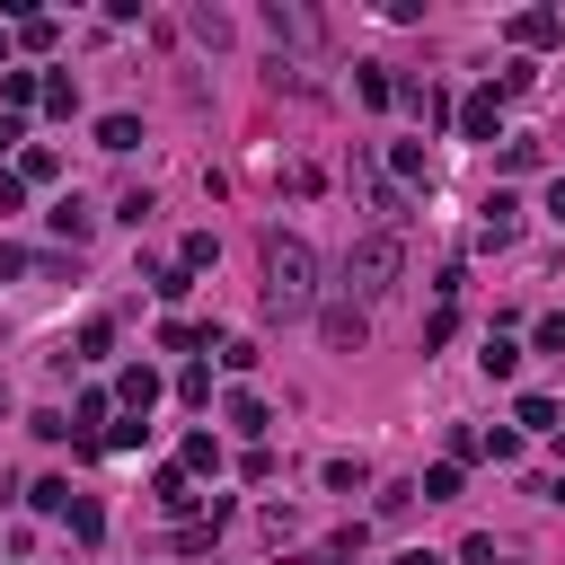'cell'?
<instances>
[{"mask_svg":"<svg viewBox=\"0 0 565 565\" xmlns=\"http://www.w3.org/2000/svg\"><path fill=\"white\" fill-rule=\"evenodd\" d=\"M62 521H71V539H97V530H106V512H97L88 494H71V512H62Z\"/></svg>","mask_w":565,"mask_h":565,"instance_id":"44dd1931","label":"cell"},{"mask_svg":"<svg viewBox=\"0 0 565 565\" xmlns=\"http://www.w3.org/2000/svg\"><path fill=\"white\" fill-rule=\"evenodd\" d=\"M212 468H221V441L194 433V441H185V477H212Z\"/></svg>","mask_w":565,"mask_h":565,"instance_id":"ffe728a7","label":"cell"},{"mask_svg":"<svg viewBox=\"0 0 565 565\" xmlns=\"http://www.w3.org/2000/svg\"><path fill=\"white\" fill-rule=\"evenodd\" d=\"M353 177H362V194H371V212H388V221H406V185L380 168V159H353Z\"/></svg>","mask_w":565,"mask_h":565,"instance_id":"277c9868","label":"cell"},{"mask_svg":"<svg viewBox=\"0 0 565 565\" xmlns=\"http://www.w3.org/2000/svg\"><path fill=\"white\" fill-rule=\"evenodd\" d=\"M459 132H468V141H494V132H503V97H494V88H477V97L459 106Z\"/></svg>","mask_w":565,"mask_h":565,"instance_id":"8992f818","label":"cell"},{"mask_svg":"<svg viewBox=\"0 0 565 565\" xmlns=\"http://www.w3.org/2000/svg\"><path fill=\"white\" fill-rule=\"evenodd\" d=\"M547 212H556V221H565V177H556V185H547Z\"/></svg>","mask_w":565,"mask_h":565,"instance_id":"836d02e7","label":"cell"},{"mask_svg":"<svg viewBox=\"0 0 565 565\" xmlns=\"http://www.w3.org/2000/svg\"><path fill=\"white\" fill-rule=\"evenodd\" d=\"M212 256H221V247H212V230H194V238H185V247H177V265H185V274H203V265H212Z\"/></svg>","mask_w":565,"mask_h":565,"instance_id":"603a6c76","label":"cell"},{"mask_svg":"<svg viewBox=\"0 0 565 565\" xmlns=\"http://www.w3.org/2000/svg\"><path fill=\"white\" fill-rule=\"evenodd\" d=\"M221 415H230L238 433H265V424H274V415H265V397H247V388H230V397H221Z\"/></svg>","mask_w":565,"mask_h":565,"instance_id":"7c38bea8","label":"cell"},{"mask_svg":"<svg viewBox=\"0 0 565 565\" xmlns=\"http://www.w3.org/2000/svg\"><path fill=\"white\" fill-rule=\"evenodd\" d=\"M512 230H521V203H512V194L494 185V194H486V212H477V238H486V247H503Z\"/></svg>","mask_w":565,"mask_h":565,"instance_id":"52a82bcc","label":"cell"},{"mask_svg":"<svg viewBox=\"0 0 565 565\" xmlns=\"http://www.w3.org/2000/svg\"><path fill=\"white\" fill-rule=\"evenodd\" d=\"M318 335H327L335 353H362V335H371V309H353V300H327V309H318Z\"/></svg>","mask_w":565,"mask_h":565,"instance_id":"3957f363","label":"cell"},{"mask_svg":"<svg viewBox=\"0 0 565 565\" xmlns=\"http://www.w3.org/2000/svg\"><path fill=\"white\" fill-rule=\"evenodd\" d=\"M18 141H26V124H18V115H0V150H18Z\"/></svg>","mask_w":565,"mask_h":565,"instance_id":"d6a6232c","label":"cell"},{"mask_svg":"<svg viewBox=\"0 0 565 565\" xmlns=\"http://www.w3.org/2000/svg\"><path fill=\"white\" fill-rule=\"evenodd\" d=\"M477 362H486V380H512V371H521V344H512V335H486Z\"/></svg>","mask_w":565,"mask_h":565,"instance_id":"9a60e30c","label":"cell"},{"mask_svg":"<svg viewBox=\"0 0 565 565\" xmlns=\"http://www.w3.org/2000/svg\"><path fill=\"white\" fill-rule=\"evenodd\" d=\"M106 344H115V318H88V327H79V353H88V362H97V353H106Z\"/></svg>","mask_w":565,"mask_h":565,"instance_id":"f1b7e54d","label":"cell"},{"mask_svg":"<svg viewBox=\"0 0 565 565\" xmlns=\"http://www.w3.org/2000/svg\"><path fill=\"white\" fill-rule=\"evenodd\" d=\"M265 26H274V35H291V44H309V35H318V18H309V9H282V0L265 9Z\"/></svg>","mask_w":565,"mask_h":565,"instance_id":"4fadbf2b","label":"cell"},{"mask_svg":"<svg viewBox=\"0 0 565 565\" xmlns=\"http://www.w3.org/2000/svg\"><path fill=\"white\" fill-rule=\"evenodd\" d=\"M521 424L530 433H556V397H521Z\"/></svg>","mask_w":565,"mask_h":565,"instance_id":"f546056e","label":"cell"},{"mask_svg":"<svg viewBox=\"0 0 565 565\" xmlns=\"http://www.w3.org/2000/svg\"><path fill=\"white\" fill-rule=\"evenodd\" d=\"M353 88H362V97H371V106H388V97H397V79H388V71H380V62H362V71H353Z\"/></svg>","mask_w":565,"mask_h":565,"instance_id":"e0dca14e","label":"cell"},{"mask_svg":"<svg viewBox=\"0 0 565 565\" xmlns=\"http://www.w3.org/2000/svg\"><path fill=\"white\" fill-rule=\"evenodd\" d=\"M388 177H397V185H433V159H424V141H388Z\"/></svg>","mask_w":565,"mask_h":565,"instance_id":"ba28073f","label":"cell"},{"mask_svg":"<svg viewBox=\"0 0 565 565\" xmlns=\"http://www.w3.org/2000/svg\"><path fill=\"white\" fill-rule=\"evenodd\" d=\"M503 35H512L521 53H539V44H556V35H565V18H556V9H521V18L503 26Z\"/></svg>","mask_w":565,"mask_h":565,"instance_id":"5b68a950","label":"cell"},{"mask_svg":"<svg viewBox=\"0 0 565 565\" xmlns=\"http://www.w3.org/2000/svg\"><path fill=\"white\" fill-rule=\"evenodd\" d=\"M539 353H565V309H547V318H539Z\"/></svg>","mask_w":565,"mask_h":565,"instance_id":"1f68e13d","label":"cell"},{"mask_svg":"<svg viewBox=\"0 0 565 565\" xmlns=\"http://www.w3.org/2000/svg\"><path fill=\"white\" fill-rule=\"evenodd\" d=\"M132 141H141L132 115H106V124H97V150H132Z\"/></svg>","mask_w":565,"mask_h":565,"instance_id":"ac0fdd59","label":"cell"},{"mask_svg":"<svg viewBox=\"0 0 565 565\" xmlns=\"http://www.w3.org/2000/svg\"><path fill=\"white\" fill-rule=\"evenodd\" d=\"M450 494H459V468H450V459H441V468H424V503H450Z\"/></svg>","mask_w":565,"mask_h":565,"instance_id":"cb8c5ba5","label":"cell"},{"mask_svg":"<svg viewBox=\"0 0 565 565\" xmlns=\"http://www.w3.org/2000/svg\"><path fill=\"white\" fill-rule=\"evenodd\" d=\"M150 282H159V300H185V291H194V274H185V265H159Z\"/></svg>","mask_w":565,"mask_h":565,"instance_id":"484cf974","label":"cell"},{"mask_svg":"<svg viewBox=\"0 0 565 565\" xmlns=\"http://www.w3.org/2000/svg\"><path fill=\"white\" fill-rule=\"evenodd\" d=\"M150 212H159V203H150V185H132V194H124V203H115V221H132V230H141V221H150Z\"/></svg>","mask_w":565,"mask_h":565,"instance_id":"d4e9b609","label":"cell"},{"mask_svg":"<svg viewBox=\"0 0 565 565\" xmlns=\"http://www.w3.org/2000/svg\"><path fill=\"white\" fill-rule=\"evenodd\" d=\"M35 512H71V477H44L35 486Z\"/></svg>","mask_w":565,"mask_h":565,"instance_id":"4dcf8cb0","label":"cell"},{"mask_svg":"<svg viewBox=\"0 0 565 565\" xmlns=\"http://www.w3.org/2000/svg\"><path fill=\"white\" fill-rule=\"evenodd\" d=\"M450 327H459V309H450V300H441V309H433V318H424V353H433V344H450Z\"/></svg>","mask_w":565,"mask_h":565,"instance_id":"4316f807","label":"cell"},{"mask_svg":"<svg viewBox=\"0 0 565 565\" xmlns=\"http://www.w3.org/2000/svg\"><path fill=\"white\" fill-rule=\"evenodd\" d=\"M397 565H441V556H397Z\"/></svg>","mask_w":565,"mask_h":565,"instance_id":"d590c367","label":"cell"},{"mask_svg":"<svg viewBox=\"0 0 565 565\" xmlns=\"http://www.w3.org/2000/svg\"><path fill=\"white\" fill-rule=\"evenodd\" d=\"M159 344H168V353H194V344H203V327H185V318H168V327H159Z\"/></svg>","mask_w":565,"mask_h":565,"instance_id":"83f0119b","label":"cell"},{"mask_svg":"<svg viewBox=\"0 0 565 565\" xmlns=\"http://www.w3.org/2000/svg\"><path fill=\"white\" fill-rule=\"evenodd\" d=\"M177 397H185V406H212V371L185 362V371H177Z\"/></svg>","mask_w":565,"mask_h":565,"instance_id":"d6986e66","label":"cell"},{"mask_svg":"<svg viewBox=\"0 0 565 565\" xmlns=\"http://www.w3.org/2000/svg\"><path fill=\"white\" fill-rule=\"evenodd\" d=\"M18 44H26V53H53V18L26 9V18H18Z\"/></svg>","mask_w":565,"mask_h":565,"instance_id":"7402d4cb","label":"cell"},{"mask_svg":"<svg viewBox=\"0 0 565 565\" xmlns=\"http://www.w3.org/2000/svg\"><path fill=\"white\" fill-rule=\"evenodd\" d=\"M9 177H18V185H53V177H62V159H53V150H18V168H9Z\"/></svg>","mask_w":565,"mask_h":565,"instance_id":"5bb4252c","label":"cell"},{"mask_svg":"<svg viewBox=\"0 0 565 565\" xmlns=\"http://www.w3.org/2000/svg\"><path fill=\"white\" fill-rule=\"evenodd\" d=\"M88 230H97V212H88L79 194H62V203H53V238H71V247H79Z\"/></svg>","mask_w":565,"mask_h":565,"instance_id":"30bf717a","label":"cell"},{"mask_svg":"<svg viewBox=\"0 0 565 565\" xmlns=\"http://www.w3.org/2000/svg\"><path fill=\"white\" fill-rule=\"evenodd\" d=\"M0 97H9V115H18L26 97H44V79H35V71H0Z\"/></svg>","mask_w":565,"mask_h":565,"instance_id":"2e32d148","label":"cell"},{"mask_svg":"<svg viewBox=\"0 0 565 565\" xmlns=\"http://www.w3.org/2000/svg\"><path fill=\"white\" fill-rule=\"evenodd\" d=\"M115 397H124L132 415H150V406H159V371H150V362H132V371L115 380Z\"/></svg>","mask_w":565,"mask_h":565,"instance_id":"9c48e42d","label":"cell"},{"mask_svg":"<svg viewBox=\"0 0 565 565\" xmlns=\"http://www.w3.org/2000/svg\"><path fill=\"white\" fill-rule=\"evenodd\" d=\"M397 274H406V238L397 230H371V238L344 247V300L353 309H371L380 291H397Z\"/></svg>","mask_w":565,"mask_h":565,"instance_id":"7a4b0ae2","label":"cell"},{"mask_svg":"<svg viewBox=\"0 0 565 565\" xmlns=\"http://www.w3.org/2000/svg\"><path fill=\"white\" fill-rule=\"evenodd\" d=\"M265 309L274 318H300V309H318V256H309V238L300 230H265Z\"/></svg>","mask_w":565,"mask_h":565,"instance_id":"6da1fadb","label":"cell"},{"mask_svg":"<svg viewBox=\"0 0 565 565\" xmlns=\"http://www.w3.org/2000/svg\"><path fill=\"white\" fill-rule=\"evenodd\" d=\"M539 494H547V503H565V477H547V486H539Z\"/></svg>","mask_w":565,"mask_h":565,"instance_id":"e575fe53","label":"cell"},{"mask_svg":"<svg viewBox=\"0 0 565 565\" xmlns=\"http://www.w3.org/2000/svg\"><path fill=\"white\" fill-rule=\"evenodd\" d=\"M150 494H159V503H168V512H194V503H203V494H194V477H185V468H159V477H150Z\"/></svg>","mask_w":565,"mask_h":565,"instance_id":"8fae6325","label":"cell"}]
</instances>
